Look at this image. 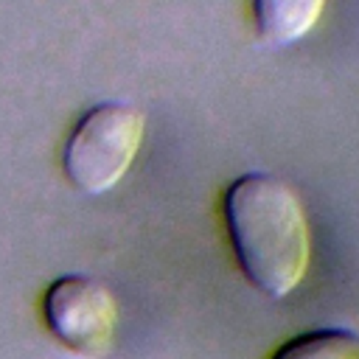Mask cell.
Masks as SVG:
<instances>
[{
    "instance_id": "4",
    "label": "cell",
    "mask_w": 359,
    "mask_h": 359,
    "mask_svg": "<svg viewBox=\"0 0 359 359\" xmlns=\"http://www.w3.org/2000/svg\"><path fill=\"white\" fill-rule=\"evenodd\" d=\"M261 42L283 48L300 42L320 20L325 0H250Z\"/></svg>"
},
{
    "instance_id": "1",
    "label": "cell",
    "mask_w": 359,
    "mask_h": 359,
    "mask_svg": "<svg viewBox=\"0 0 359 359\" xmlns=\"http://www.w3.org/2000/svg\"><path fill=\"white\" fill-rule=\"evenodd\" d=\"M222 213L244 278L266 297L292 294L311 261V233L297 191L275 174L247 171L227 185Z\"/></svg>"
},
{
    "instance_id": "2",
    "label": "cell",
    "mask_w": 359,
    "mask_h": 359,
    "mask_svg": "<svg viewBox=\"0 0 359 359\" xmlns=\"http://www.w3.org/2000/svg\"><path fill=\"white\" fill-rule=\"evenodd\" d=\"M146 115L126 101H101L81 112L65 137L62 171L79 191L98 196L115 188L135 163Z\"/></svg>"
},
{
    "instance_id": "3",
    "label": "cell",
    "mask_w": 359,
    "mask_h": 359,
    "mask_svg": "<svg viewBox=\"0 0 359 359\" xmlns=\"http://www.w3.org/2000/svg\"><path fill=\"white\" fill-rule=\"evenodd\" d=\"M48 331L73 353L98 359L109 351L118 325V300L90 275H62L42 294Z\"/></svg>"
},
{
    "instance_id": "5",
    "label": "cell",
    "mask_w": 359,
    "mask_h": 359,
    "mask_svg": "<svg viewBox=\"0 0 359 359\" xmlns=\"http://www.w3.org/2000/svg\"><path fill=\"white\" fill-rule=\"evenodd\" d=\"M269 359H359V334L351 328H311L280 342Z\"/></svg>"
}]
</instances>
